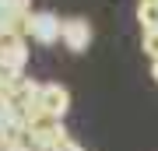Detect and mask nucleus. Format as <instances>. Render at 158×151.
<instances>
[{
    "instance_id": "1",
    "label": "nucleus",
    "mask_w": 158,
    "mask_h": 151,
    "mask_svg": "<svg viewBox=\"0 0 158 151\" xmlns=\"http://www.w3.org/2000/svg\"><path fill=\"white\" fill-rule=\"evenodd\" d=\"M25 141L32 144V151H67L70 134L63 127V120H49V116H35L25 127Z\"/></svg>"
},
{
    "instance_id": "2",
    "label": "nucleus",
    "mask_w": 158,
    "mask_h": 151,
    "mask_svg": "<svg viewBox=\"0 0 158 151\" xmlns=\"http://www.w3.org/2000/svg\"><path fill=\"white\" fill-rule=\"evenodd\" d=\"M25 39H32L39 46L60 42V18L53 11H32L28 18H25Z\"/></svg>"
},
{
    "instance_id": "3",
    "label": "nucleus",
    "mask_w": 158,
    "mask_h": 151,
    "mask_svg": "<svg viewBox=\"0 0 158 151\" xmlns=\"http://www.w3.org/2000/svg\"><path fill=\"white\" fill-rule=\"evenodd\" d=\"M35 106H39L42 116L49 120H63L70 109V91L63 84H39V95H35Z\"/></svg>"
},
{
    "instance_id": "4",
    "label": "nucleus",
    "mask_w": 158,
    "mask_h": 151,
    "mask_svg": "<svg viewBox=\"0 0 158 151\" xmlns=\"http://www.w3.org/2000/svg\"><path fill=\"white\" fill-rule=\"evenodd\" d=\"M25 63H28V39H21V35L0 39V70L25 74Z\"/></svg>"
},
{
    "instance_id": "5",
    "label": "nucleus",
    "mask_w": 158,
    "mask_h": 151,
    "mask_svg": "<svg viewBox=\"0 0 158 151\" xmlns=\"http://www.w3.org/2000/svg\"><path fill=\"white\" fill-rule=\"evenodd\" d=\"M60 42L67 46L70 53H85L88 42H91L88 18H63V21H60Z\"/></svg>"
},
{
    "instance_id": "6",
    "label": "nucleus",
    "mask_w": 158,
    "mask_h": 151,
    "mask_svg": "<svg viewBox=\"0 0 158 151\" xmlns=\"http://www.w3.org/2000/svg\"><path fill=\"white\" fill-rule=\"evenodd\" d=\"M32 14V0H0V21H25Z\"/></svg>"
},
{
    "instance_id": "7",
    "label": "nucleus",
    "mask_w": 158,
    "mask_h": 151,
    "mask_svg": "<svg viewBox=\"0 0 158 151\" xmlns=\"http://www.w3.org/2000/svg\"><path fill=\"white\" fill-rule=\"evenodd\" d=\"M137 21L144 32H158V0H141L137 4Z\"/></svg>"
},
{
    "instance_id": "8",
    "label": "nucleus",
    "mask_w": 158,
    "mask_h": 151,
    "mask_svg": "<svg viewBox=\"0 0 158 151\" xmlns=\"http://www.w3.org/2000/svg\"><path fill=\"white\" fill-rule=\"evenodd\" d=\"M144 53L158 60V32H144Z\"/></svg>"
},
{
    "instance_id": "9",
    "label": "nucleus",
    "mask_w": 158,
    "mask_h": 151,
    "mask_svg": "<svg viewBox=\"0 0 158 151\" xmlns=\"http://www.w3.org/2000/svg\"><path fill=\"white\" fill-rule=\"evenodd\" d=\"M4 151H32V144H28V141H25V137H7Z\"/></svg>"
},
{
    "instance_id": "10",
    "label": "nucleus",
    "mask_w": 158,
    "mask_h": 151,
    "mask_svg": "<svg viewBox=\"0 0 158 151\" xmlns=\"http://www.w3.org/2000/svg\"><path fill=\"white\" fill-rule=\"evenodd\" d=\"M151 78H155V84H158V60H151Z\"/></svg>"
},
{
    "instance_id": "11",
    "label": "nucleus",
    "mask_w": 158,
    "mask_h": 151,
    "mask_svg": "<svg viewBox=\"0 0 158 151\" xmlns=\"http://www.w3.org/2000/svg\"><path fill=\"white\" fill-rule=\"evenodd\" d=\"M67 151H85V148H81V144H74V141H70V144H67Z\"/></svg>"
},
{
    "instance_id": "12",
    "label": "nucleus",
    "mask_w": 158,
    "mask_h": 151,
    "mask_svg": "<svg viewBox=\"0 0 158 151\" xmlns=\"http://www.w3.org/2000/svg\"><path fill=\"white\" fill-rule=\"evenodd\" d=\"M4 144H7V134H4V130H0V151H4Z\"/></svg>"
}]
</instances>
